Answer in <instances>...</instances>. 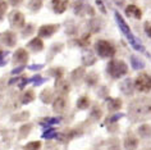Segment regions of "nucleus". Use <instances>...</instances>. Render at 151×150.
I'll return each mask as SVG.
<instances>
[{
	"instance_id": "f257e3e1",
	"label": "nucleus",
	"mask_w": 151,
	"mask_h": 150,
	"mask_svg": "<svg viewBox=\"0 0 151 150\" xmlns=\"http://www.w3.org/2000/svg\"><path fill=\"white\" fill-rule=\"evenodd\" d=\"M114 17H115V21H116V23H118L119 26V28H120V31H122L124 33V36L128 39V41H129V44L132 45V48L136 49V50H138V51H142V53H145V48L142 46L141 44L138 43L137 40H136V37L132 35V32H131V28H129V26H128L126 23V21L123 19V17L120 16V14L118 12H115L114 13Z\"/></svg>"
},
{
	"instance_id": "ddd939ff",
	"label": "nucleus",
	"mask_w": 151,
	"mask_h": 150,
	"mask_svg": "<svg viewBox=\"0 0 151 150\" xmlns=\"http://www.w3.org/2000/svg\"><path fill=\"white\" fill-rule=\"evenodd\" d=\"M126 14H127L128 17H133V18H136V19H139V18L142 17L141 9L137 8V6L133 5V4L128 5L127 8H126Z\"/></svg>"
},
{
	"instance_id": "f704fd0d",
	"label": "nucleus",
	"mask_w": 151,
	"mask_h": 150,
	"mask_svg": "<svg viewBox=\"0 0 151 150\" xmlns=\"http://www.w3.org/2000/svg\"><path fill=\"white\" fill-rule=\"evenodd\" d=\"M26 31H27V32H24V33H23V36H24V37L27 36L28 33H29V35H31V33L33 32V26H32V25H31V26H27V28H26Z\"/></svg>"
},
{
	"instance_id": "4be33fe9",
	"label": "nucleus",
	"mask_w": 151,
	"mask_h": 150,
	"mask_svg": "<svg viewBox=\"0 0 151 150\" xmlns=\"http://www.w3.org/2000/svg\"><path fill=\"white\" fill-rule=\"evenodd\" d=\"M96 82H99V76L95 73V72H91L87 74V77H86V84L88 86H95Z\"/></svg>"
},
{
	"instance_id": "a211bd4d",
	"label": "nucleus",
	"mask_w": 151,
	"mask_h": 150,
	"mask_svg": "<svg viewBox=\"0 0 151 150\" xmlns=\"http://www.w3.org/2000/svg\"><path fill=\"white\" fill-rule=\"evenodd\" d=\"M40 100L44 104H50L52 102V92L50 90H44V91L40 94Z\"/></svg>"
},
{
	"instance_id": "4468645a",
	"label": "nucleus",
	"mask_w": 151,
	"mask_h": 150,
	"mask_svg": "<svg viewBox=\"0 0 151 150\" xmlns=\"http://www.w3.org/2000/svg\"><path fill=\"white\" fill-rule=\"evenodd\" d=\"M65 105H67L65 99L62 96H59V97H56L55 102L52 103V110H54L55 113H62V112L65 109Z\"/></svg>"
},
{
	"instance_id": "39448f33",
	"label": "nucleus",
	"mask_w": 151,
	"mask_h": 150,
	"mask_svg": "<svg viewBox=\"0 0 151 150\" xmlns=\"http://www.w3.org/2000/svg\"><path fill=\"white\" fill-rule=\"evenodd\" d=\"M9 23L14 28H22L24 26V16L19 10H13L9 14Z\"/></svg>"
},
{
	"instance_id": "0eeeda50",
	"label": "nucleus",
	"mask_w": 151,
	"mask_h": 150,
	"mask_svg": "<svg viewBox=\"0 0 151 150\" xmlns=\"http://www.w3.org/2000/svg\"><path fill=\"white\" fill-rule=\"evenodd\" d=\"M51 6L55 13L62 14L68 8V0H51Z\"/></svg>"
},
{
	"instance_id": "7ed1b4c3",
	"label": "nucleus",
	"mask_w": 151,
	"mask_h": 150,
	"mask_svg": "<svg viewBox=\"0 0 151 150\" xmlns=\"http://www.w3.org/2000/svg\"><path fill=\"white\" fill-rule=\"evenodd\" d=\"M95 51L100 58H111L115 54V48L106 40H99L95 44Z\"/></svg>"
},
{
	"instance_id": "393cba45",
	"label": "nucleus",
	"mask_w": 151,
	"mask_h": 150,
	"mask_svg": "<svg viewBox=\"0 0 151 150\" xmlns=\"http://www.w3.org/2000/svg\"><path fill=\"white\" fill-rule=\"evenodd\" d=\"M6 9H8V3H6L5 0H0V21L5 16Z\"/></svg>"
},
{
	"instance_id": "9d476101",
	"label": "nucleus",
	"mask_w": 151,
	"mask_h": 150,
	"mask_svg": "<svg viewBox=\"0 0 151 150\" xmlns=\"http://www.w3.org/2000/svg\"><path fill=\"white\" fill-rule=\"evenodd\" d=\"M106 105L110 112H118L122 108V100L118 99V97H108Z\"/></svg>"
},
{
	"instance_id": "c756f323",
	"label": "nucleus",
	"mask_w": 151,
	"mask_h": 150,
	"mask_svg": "<svg viewBox=\"0 0 151 150\" xmlns=\"http://www.w3.org/2000/svg\"><path fill=\"white\" fill-rule=\"evenodd\" d=\"M24 68H26V66H24V64H21L19 67H17V68H14V69H13L10 73H12V74H19V73H21V72H22V71H23Z\"/></svg>"
},
{
	"instance_id": "a878e982",
	"label": "nucleus",
	"mask_w": 151,
	"mask_h": 150,
	"mask_svg": "<svg viewBox=\"0 0 151 150\" xmlns=\"http://www.w3.org/2000/svg\"><path fill=\"white\" fill-rule=\"evenodd\" d=\"M41 5H42V3H41V0H31V3L28 4V6L31 8L32 10H39L41 8Z\"/></svg>"
},
{
	"instance_id": "dca6fc26",
	"label": "nucleus",
	"mask_w": 151,
	"mask_h": 150,
	"mask_svg": "<svg viewBox=\"0 0 151 150\" xmlns=\"http://www.w3.org/2000/svg\"><path fill=\"white\" fill-rule=\"evenodd\" d=\"M131 66H132V68L136 69V71L145 68V63H143V61L142 59H139V58H137L136 55H132L131 57Z\"/></svg>"
},
{
	"instance_id": "c85d7f7f",
	"label": "nucleus",
	"mask_w": 151,
	"mask_h": 150,
	"mask_svg": "<svg viewBox=\"0 0 151 150\" xmlns=\"http://www.w3.org/2000/svg\"><path fill=\"white\" fill-rule=\"evenodd\" d=\"M96 4H97V6H99V9L101 10V12H103L104 14H106V8H105L103 0H96Z\"/></svg>"
},
{
	"instance_id": "473e14b6",
	"label": "nucleus",
	"mask_w": 151,
	"mask_h": 150,
	"mask_svg": "<svg viewBox=\"0 0 151 150\" xmlns=\"http://www.w3.org/2000/svg\"><path fill=\"white\" fill-rule=\"evenodd\" d=\"M29 69L32 71H37V69H42L44 68V64H33V66H28Z\"/></svg>"
},
{
	"instance_id": "6ab92c4d",
	"label": "nucleus",
	"mask_w": 151,
	"mask_h": 150,
	"mask_svg": "<svg viewBox=\"0 0 151 150\" xmlns=\"http://www.w3.org/2000/svg\"><path fill=\"white\" fill-rule=\"evenodd\" d=\"M90 103L91 102H90V99L87 96H81L77 102V107H78V109L85 110V109H87V108H90Z\"/></svg>"
},
{
	"instance_id": "7c9ffc66",
	"label": "nucleus",
	"mask_w": 151,
	"mask_h": 150,
	"mask_svg": "<svg viewBox=\"0 0 151 150\" xmlns=\"http://www.w3.org/2000/svg\"><path fill=\"white\" fill-rule=\"evenodd\" d=\"M145 32L147 36L151 37V22H146L145 23Z\"/></svg>"
},
{
	"instance_id": "2eb2a0df",
	"label": "nucleus",
	"mask_w": 151,
	"mask_h": 150,
	"mask_svg": "<svg viewBox=\"0 0 151 150\" xmlns=\"http://www.w3.org/2000/svg\"><path fill=\"white\" fill-rule=\"evenodd\" d=\"M82 61H83L85 66H91V64L95 63L96 58H95V55H93L92 51L87 50V51H85V53H83V55H82Z\"/></svg>"
},
{
	"instance_id": "f8f14e48",
	"label": "nucleus",
	"mask_w": 151,
	"mask_h": 150,
	"mask_svg": "<svg viewBox=\"0 0 151 150\" xmlns=\"http://www.w3.org/2000/svg\"><path fill=\"white\" fill-rule=\"evenodd\" d=\"M134 89H136L134 82H132L131 78H127V80H124L122 84H120V90H122V92L126 94V95H131Z\"/></svg>"
},
{
	"instance_id": "72a5a7b5",
	"label": "nucleus",
	"mask_w": 151,
	"mask_h": 150,
	"mask_svg": "<svg viewBox=\"0 0 151 150\" xmlns=\"http://www.w3.org/2000/svg\"><path fill=\"white\" fill-rule=\"evenodd\" d=\"M45 81H46V80H45V78H42V77H39V78H37V80H36L35 82H33V85H35V86H40V85H42Z\"/></svg>"
},
{
	"instance_id": "c9c22d12",
	"label": "nucleus",
	"mask_w": 151,
	"mask_h": 150,
	"mask_svg": "<svg viewBox=\"0 0 151 150\" xmlns=\"http://www.w3.org/2000/svg\"><path fill=\"white\" fill-rule=\"evenodd\" d=\"M21 3H22V0H9V4H10V5H13V6L19 5Z\"/></svg>"
},
{
	"instance_id": "412c9836",
	"label": "nucleus",
	"mask_w": 151,
	"mask_h": 150,
	"mask_svg": "<svg viewBox=\"0 0 151 150\" xmlns=\"http://www.w3.org/2000/svg\"><path fill=\"white\" fill-rule=\"evenodd\" d=\"M138 133L141 137H150L151 136V127L149 125H142L138 127Z\"/></svg>"
},
{
	"instance_id": "5701e85b",
	"label": "nucleus",
	"mask_w": 151,
	"mask_h": 150,
	"mask_svg": "<svg viewBox=\"0 0 151 150\" xmlns=\"http://www.w3.org/2000/svg\"><path fill=\"white\" fill-rule=\"evenodd\" d=\"M35 99V94H33L32 90H27L24 94H23V97H22V104H28L33 102Z\"/></svg>"
},
{
	"instance_id": "bb28decb",
	"label": "nucleus",
	"mask_w": 151,
	"mask_h": 150,
	"mask_svg": "<svg viewBox=\"0 0 151 150\" xmlns=\"http://www.w3.org/2000/svg\"><path fill=\"white\" fill-rule=\"evenodd\" d=\"M101 113H103V112H101L100 108L95 107V108H93V109L91 110V117H92L93 119H100V118H101Z\"/></svg>"
},
{
	"instance_id": "6e6552de",
	"label": "nucleus",
	"mask_w": 151,
	"mask_h": 150,
	"mask_svg": "<svg viewBox=\"0 0 151 150\" xmlns=\"http://www.w3.org/2000/svg\"><path fill=\"white\" fill-rule=\"evenodd\" d=\"M28 61V53L24 50V49H18V50L14 51L13 54V62L16 63H21V64H24L26 62Z\"/></svg>"
},
{
	"instance_id": "b1692460",
	"label": "nucleus",
	"mask_w": 151,
	"mask_h": 150,
	"mask_svg": "<svg viewBox=\"0 0 151 150\" xmlns=\"http://www.w3.org/2000/svg\"><path fill=\"white\" fill-rule=\"evenodd\" d=\"M55 137H58V132L52 128V127H50V128H47L46 131H44V133H42V138H55Z\"/></svg>"
},
{
	"instance_id": "e433bc0d",
	"label": "nucleus",
	"mask_w": 151,
	"mask_h": 150,
	"mask_svg": "<svg viewBox=\"0 0 151 150\" xmlns=\"http://www.w3.org/2000/svg\"><path fill=\"white\" fill-rule=\"evenodd\" d=\"M6 54H8V51H3V50H0V59H3Z\"/></svg>"
},
{
	"instance_id": "f03ea898",
	"label": "nucleus",
	"mask_w": 151,
	"mask_h": 150,
	"mask_svg": "<svg viewBox=\"0 0 151 150\" xmlns=\"http://www.w3.org/2000/svg\"><path fill=\"white\" fill-rule=\"evenodd\" d=\"M106 71L110 77L120 78L128 73V66L123 61H115V59H113V61L108 63Z\"/></svg>"
},
{
	"instance_id": "aec40b11",
	"label": "nucleus",
	"mask_w": 151,
	"mask_h": 150,
	"mask_svg": "<svg viewBox=\"0 0 151 150\" xmlns=\"http://www.w3.org/2000/svg\"><path fill=\"white\" fill-rule=\"evenodd\" d=\"M137 145H138V141L134 136H128L126 138V141H124V146L127 149H134V148H137Z\"/></svg>"
},
{
	"instance_id": "423d86ee",
	"label": "nucleus",
	"mask_w": 151,
	"mask_h": 150,
	"mask_svg": "<svg viewBox=\"0 0 151 150\" xmlns=\"http://www.w3.org/2000/svg\"><path fill=\"white\" fill-rule=\"evenodd\" d=\"M59 26L58 25H44L39 28V36L40 37H50L56 32Z\"/></svg>"
},
{
	"instance_id": "9b49d317",
	"label": "nucleus",
	"mask_w": 151,
	"mask_h": 150,
	"mask_svg": "<svg viewBox=\"0 0 151 150\" xmlns=\"http://www.w3.org/2000/svg\"><path fill=\"white\" fill-rule=\"evenodd\" d=\"M27 48L29 49V50L35 51V53H37V51H41L44 49V43L42 40H41V37H35V39H32L29 43L27 44Z\"/></svg>"
},
{
	"instance_id": "cd10ccee",
	"label": "nucleus",
	"mask_w": 151,
	"mask_h": 150,
	"mask_svg": "<svg viewBox=\"0 0 151 150\" xmlns=\"http://www.w3.org/2000/svg\"><path fill=\"white\" fill-rule=\"evenodd\" d=\"M27 149H40L41 148V142L40 141H33V142H29V144L26 146Z\"/></svg>"
},
{
	"instance_id": "4c0bfd02",
	"label": "nucleus",
	"mask_w": 151,
	"mask_h": 150,
	"mask_svg": "<svg viewBox=\"0 0 151 150\" xmlns=\"http://www.w3.org/2000/svg\"><path fill=\"white\" fill-rule=\"evenodd\" d=\"M5 64H6V61H5V59H0V67L5 66Z\"/></svg>"
},
{
	"instance_id": "f3484780",
	"label": "nucleus",
	"mask_w": 151,
	"mask_h": 150,
	"mask_svg": "<svg viewBox=\"0 0 151 150\" xmlns=\"http://www.w3.org/2000/svg\"><path fill=\"white\" fill-rule=\"evenodd\" d=\"M55 89H56V90H59V91H60V92H63V94H67L68 91H69L70 86H69V84H68V82H65V81H60L59 78H56Z\"/></svg>"
},
{
	"instance_id": "2f4dec72",
	"label": "nucleus",
	"mask_w": 151,
	"mask_h": 150,
	"mask_svg": "<svg viewBox=\"0 0 151 150\" xmlns=\"http://www.w3.org/2000/svg\"><path fill=\"white\" fill-rule=\"evenodd\" d=\"M123 115H124L123 113H118V114H114V115H113V117L110 118V123H114V122H116V121H118L119 118H122Z\"/></svg>"
},
{
	"instance_id": "20e7f679",
	"label": "nucleus",
	"mask_w": 151,
	"mask_h": 150,
	"mask_svg": "<svg viewBox=\"0 0 151 150\" xmlns=\"http://www.w3.org/2000/svg\"><path fill=\"white\" fill-rule=\"evenodd\" d=\"M134 87L141 92H149L151 90V77L146 73L139 74L134 80Z\"/></svg>"
},
{
	"instance_id": "1a4fd4ad",
	"label": "nucleus",
	"mask_w": 151,
	"mask_h": 150,
	"mask_svg": "<svg viewBox=\"0 0 151 150\" xmlns=\"http://www.w3.org/2000/svg\"><path fill=\"white\" fill-rule=\"evenodd\" d=\"M1 43L4 44V45H6V46L12 48V46H14V45H16V43H17V37H16V35H14L13 32L6 31V32H4V33L1 35Z\"/></svg>"
}]
</instances>
